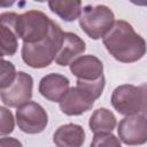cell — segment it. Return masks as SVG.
<instances>
[{"label": "cell", "instance_id": "1", "mask_svg": "<svg viewBox=\"0 0 147 147\" xmlns=\"http://www.w3.org/2000/svg\"><path fill=\"white\" fill-rule=\"evenodd\" d=\"M106 49L119 62L132 63L146 54V41L133 26L123 20L115 21L111 29L102 38Z\"/></svg>", "mask_w": 147, "mask_h": 147}, {"label": "cell", "instance_id": "2", "mask_svg": "<svg viewBox=\"0 0 147 147\" xmlns=\"http://www.w3.org/2000/svg\"><path fill=\"white\" fill-rule=\"evenodd\" d=\"M2 25L10 28L23 42L33 44L41 41L49 32L52 20L40 10H28L23 14L2 13Z\"/></svg>", "mask_w": 147, "mask_h": 147}, {"label": "cell", "instance_id": "3", "mask_svg": "<svg viewBox=\"0 0 147 147\" xmlns=\"http://www.w3.org/2000/svg\"><path fill=\"white\" fill-rule=\"evenodd\" d=\"M63 33L61 26L52 21L49 32L45 39L33 44L23 42L21 54L24 63L34 69L48 67L55 60L61 48Z\"/></svg>", "mask_w": 147, "mask_h": 147}, {"label": "cell", "instance_id": "4", "mask_svg": "<svg viewBox=\"0 0 147 147\" xmlns=\"http://www.w3.org/2000/svg\"><path fill=\"white\" fill-rule=\"evenodd\" d=\"M113 10L105 6H85L79 16V25L82 30L91 39L103 38L115 23Z\"/></svg>", "mask_w": 147, "mask_h": 147}, {"label": "cell", "instance_id": "5", "mask_svg": "<svg viewBox=\"0 0 147 147\" xmlns=\"http://www.w3.org/2000/svg\"><path fill=\"white\" fill-rule=\"evenodd\" d=\"M16 122L22 132L28 134H37L46 129L48 115L39 103L30 101L17 108Z\"/></svg>", "mask_w": 147, "mask_h": 147}, {"label": "cell", "instance_id": "6", "mask_svg": "<svg viewBox=\"0 0 147 147\" xmlns=\"http://www.w3.org/2000/svg\"><path fill=\"white\" fill-rule=\"evenodd\" d=\"M111 106L121 115H138L141 111L142 106V94L140 87L131 84L117 86L111 94Z\"/></svg>", "mask_w": 147, "mask_h": 147}, {"label": "cell", "instance_id": "7", "mask_svg": "<svg viewBox=\"0 0 147 147\" xmlns=\"http://www.w3.org/2000/svg\"><path fill=\"white\" fill-rule=\"evenodd\" d=\"M32 86L33 79L29 74L24 71L17 72L11 85L1 90L2 103L10 108H20L21 106L30 102V99L32 98Z\"/></svg>", "mask_w": 147, "mask_h": 147}, {"label": "cell", "instance_id": "8", "mask_svg": "<svg viewBox=\"0 0 147 147\" xmlns=\"http://www.w3.org/2000/svg\"><path fill=\"white\" fill-rule=\"evenodd\" d=\"M117 132L125 145H144L147 142V117L139 114L125 116L119 122Z\"/></svg>", "mask_w": 147, "mask_h": 147}, {"label": "cell", "instance_id": "9", "mask_svg": "<svg viewBox=\"0 0 147 147\" xmlns=\"http://www.w3.org/2000/svg\"><path fill=\"white\" fill-rule=\"evenodd\" d=\"M94 101L95 100H93L86 92L78 86H75L70 87L65 96L59 102V106L63 114L68 116H77L90 110L93 107Z\"/></svg>", "mask_w": 147, "mask_h": 147}, {"label": "cell", "instance_id": "10", "mask_svg": "<svg viewBox=\"0 0 147 147\" xmlns=\"http://www.w3.org/2000/svg\"><path fill=\"white\" fill-rule=\"evenodd\" d=\"M69 79L60 74H48L39 83V93L47 100L60 102L70 90Z\"/></svg>", "mask_w": 147, "mask_h": 147}, {"label": "cell", "instance_id": "11", "mask_svg": "<svg viewBox=\"0 0 147 147\" xmlns=\"http://www.w3.org/2000/svg\"><path fill=\"white\" fill-rule=\"evenodd\" d=\"M85 41L72 32H64L61 48L55 57V63L62 67L70 65L85 52Z\"/></svg>", "mask_w": 147, "mask_h": 147}, {"label": "cell", "instance_id": "12", "mask_svg": "<svg viewBox=\"0 0 147 147\" xmlns=\"http://www.w3.org/2000/svg\"><path fill=\"white\" fill-rule=\"evenodd\" d=\"M70 71L77 79L96 80L103 76V64L94 55H84L70 64Z\"/></svg>", "mask_w": 147, "mask_h": 147}, {"label": "cell", "instance_id": "13", "mask_svg": "<svg viewBox=\"0 0 147 147\" xmlns=\"http://www.w3.org/2000/svg\"><path fill=\"white\" fill-rule=\"evenodd\" d=\"M84 141L85 131L83 126L74 123L61 125L53 136V142L56 147H82Z\"/></svg>", "mask_w": 147, "mask_h": 147}, {"label": "cell", "instance_id": "14", "mask_svg": "<svg viewBox=\"0 0 147 147\" xmlns=\"http://www.w3.org/2000/svg\"><path fill=\"white\" fill-rule=\"evenodd\" d=\"M90 130L96 133H110L116 126V117L111 110L107 108H99L90 117Z\"/></svg>", "mask_w": 147, "mask_h": 147}, {"label": "cell", "instance_id": "15", "mask_svg": "<svg viewBox=\"0 0 147 147\" xmlns=\"http://www.w3.org/2000/svg\"><path fill=\"white\" fill-rule=\"evenodd\" d=\"M49 9L61 17L65 22H72L79 18L82 14V2L79 0L74 1H49L48 2Z\"/></svg>", "mask_w": 147, "mask_h": 147}, {"label": "cell", "instance_id": "16", "mask_svg": "<svg viewBox=\"0 0 147 147\" xmlns=\"http://www.w3.org/2000/svg\"><path fill=\"white\" fill-rule=\"evenodd\" d=\"M0 37H1V56H11L17 51V36L15 32L6 26H0Z\"/></svg>", "mask_w": 147, "mask_h": 147}, {"label": "cell", "instance_id": "17", "mask_svg": "<svg viewBox=\"0 0 147 147\" xmlns=\"http://www.w3.org/2000/svg\"><path fill=\"white\" fill-rule=\"evenodd\" d=\"M79 88H82L84 92H86L92 99L96 100L103 91L105 87V77L102 76L101 78L96 80H83V79H77V85Z\"/></svg>", "mask_w": 147, "mask_h": 147}, {"label": "cell", "instance_id": "18", "mask_svg": "<svg viewBox=\"0 0 147 147\" xmlns=\"http://www.w3.org/2000/svg\"><path fill=\"white\" fill-rule=\"evenodd\" d=\"M90 147H122L119 139L110 133H96L94 134Z\"/></svg>", "mask_w": 147, "mask_h": 147}, {"label": "cell", "instance_id": "19", "mask_svg": "<svg viewBox=\"0 0 147 147\" xmlns=\"http://www.w3.org/2000/svg\"><path fill=\"white\" fill-rule=\"evenodd\" d=\"M16 72H15V67L11 62L2 60L1 62V84L0 87L1 90H5L11 85V83L16 78Z\"/></svg>", "mask_w": 147, "mask_h": 147}, {"label": "cell", "instance_id": "20", "mask_svg": "<svg viewBox=\"0 0 147 147\" xmlns=\"http://www.w3.org/2000/svg\"><path fill=\"white\" fill-rule=\"evenodd\" d=\"M1 113V124H0V134L2 137L11 133L14 131V117L10 110H8L6 107L0 108Z\"/></svg>", "mask_w": 147, "mask_h": 147}, {"label": "cell", "instance_id": "21", "mask_svg": "<svg viewBox=\"0 0 147 147\" xmlns=\"http://www.w3.org/2000/svg\"><path fill=\"white\" fill-rule=\"evenodd\" d=\"M0 145L1 147H23L22 142L15 138H6V137H2L1 140H0Z\"/></svg>", "mask_w": 147, "mask_h": 147}, {"label": "cell", "instance_id": "22", "mask_svg": "<svg viewBox=\"0 0 147 147\" xmlns=\"http://www.w3.org/2000/svg\"><path fill=\"white\" fill-rule=\"evenodd\" d=\"M141 90V94H142V106H141V114L147 117V83L142 84L139 86Z\"/></svg>", "mask_w": 147, "mask_h": 147}, {"label": "cell", "instance_id": "23", "mask_svg": "<svg viewBox=\"0 0 147 147\" xmlns=\"http://www.w3.org/2000/svg\"><path fill=\"white\" fill-rule=\"evenodd\" d=\"M138 5H140V6H146V7H147V2H140V3H138Z\"/></svg>", "mask_w": 147, "mask_h": 147}]
</instances>
